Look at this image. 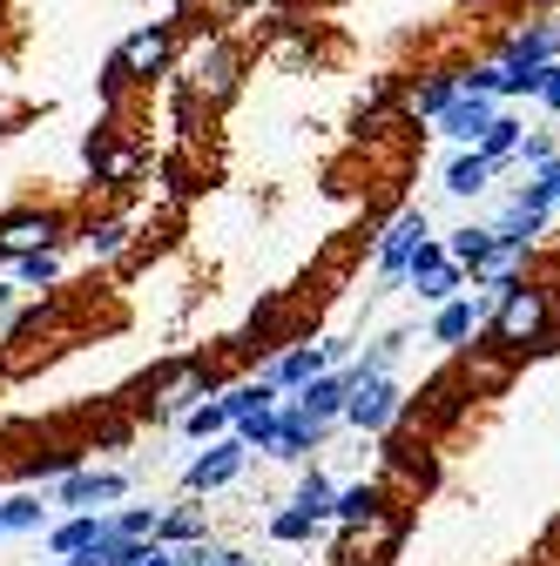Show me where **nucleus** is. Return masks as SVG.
Wrapping results in <instances>:
<instances>
[{
    "mask_svg": "<svg viewBox=\"0 0 560 566\" xmlns=\"http://www.w3.org/2000/svg\"><path fill=\"white\" fill-rule=\"evenodd\" d=\"M486 337H494L500 350H547L553 344V297L540 291V283L507 276L500 297H494V324H486Z\"/></svg>",
    "mask_w": 560,
    "mask_h": 566,
    "instance_id": "nucleus-1",
    "label": "nucleus"
},
{
    "mask_svg": "<svg viewBox=\"0 0 560 566\" xmlns=\"http://www.w3.org/2000/svg\"><path fill=\"white\" fill-rule=\"evenodd\" d=\"M176 67V28L169 21H149V28H135L115 54H108V75H102V95H108V108H115V95L128 88V82H163Z\"/></svg>",
    "mask_w": 560,
    "mask_h": 566,
    "instance_id": "nucleus-2",
    "label": "nucleus"
},
{
    "mask_svg": "<svg viewBox=\"0 0 560 566\" xmlns=\"http://www.w3.org/2000/svg\"><path fill=\"white\" fill-rule=\"evenodd\" d=\"M61 243H68V217H61V209H41V202L0 209V263L28 256V250H61Z\"/></svg>",
    "mask_w": 560,
    "mask_h": 566,
    "instance_id": "nucleus-3",
    "label": "nucleus"
},
{
    "mask_svg": "<svg viewBox=\"0 0 560 566\" xmlns=\"http://www.w3.org/2000/svg\"><path fill=\"white\" fill-rule=\"evenodd\" d=\"M115 500H128V472H89V465H68L48 492V506H75V513H102Z\"/></svg>",
    "mask_w": 560,
    "mask_h": 566,
    "instance_id": "nucleus-4",
    "label": "nucleus"
},
{
    "mask_svg": "<svg viewBox=\"0 0 560 566\" xmlns=\"http://www.w3.org/2000/svg\"><path fill=\"white\" fill-rule=\"evenodd\" d=\"M405 411V391L392 385V371H378V378H359L352 391H344V424H359V432H392V418Z\"/></svg>",
    "mask_w": 560,
    "mask_h": 566,
    "instance_id": "nucleus-5",
    "label": "nucleus"
},
{
    "mask_svg": "<svg viewBox=\"0 0 560 566\" xmlns=\"http://www.w3.org/2000/svg\"><path fill=\"white\" fill-rule=\"evenodd\" d=\"M243 459H250V446L237 439V432H217V439H209L196 459H189V472H183V485L196 492V500H203V492H224L237 472H243Z\"/></svg>",
    "mask_w": 560,
    "mask_h": 566,
    "instance_id": "nucleus-6",
    "label": "nucleus"
},
{
    "mask_svg": "<svg viewBox=\"0 0 560 566\" xmlns=\"http://www.w3.org/2000/svg\"><path fill=\"white\" fill-rule=\"evenodd\" d=\"M209 391H217V378H209L203 365H169V371H156L149 378V411L163 418V424H176L196 398H209Z\"/></svg>",
    "mask_w": 560,
    "mask_h": 566,
    "instance_id": "nucleus-7",
    "label": "nucleus"
},
{
    "mask_svg": "<svg viewBox=\"0 0 560 566\" xmlns=\"http://www.w3.org/2000/svg\"><path fill=\"white\" fill-rule=\"evenodd\" d=\"M237 67H243V61H237V48H230L224 34L203 41L196 61H189V95H196V102H230V95H237Z\"/></svg>",
    "mask_w": 560,
    "mask_h": 566,
    "instance_id": "nucleus-8",
    "label": "nucleus"
},
{
    "mask_svg": "<svg viewBox=\"0 0 560 566\" xmlns=\"http://www.w3.org/2000/svg\"><path fill=\"white\" fill-rule=\"evenodd\" d=\"M433 237V223H426V209H398V223L378 237V291H392V283L405 276V256Z\"/></svg>",
    "mask_w": 560,
    "mask_h": 566,
    "instance_id": "nucleus-9",
    "label": "nucleus"
},
{
    "mask_svg": "<svg viewBox=\"0 0 560 566\" xmlns=\"http://www.w3.org/2000/svg\"><path fill=\"white\" fill-rule=\"evenodd\" d=\"M298 391H304V398H298V411H304L311 424H324V432H331V424H338V411H344V391H352V378L324 365V371H318V378H304Z\"/></svg>",
    "mask_w": 560,
    "mask_h": 566,
    "instance_id": "nucleus-10",
    "label": "nucleus"
},
{
    "mask_svg": "<svg viewBox=\"0 0 560 566\" xmlns=\"http://www.w3.org/2000/svg\"><path fill=\"white\" fill-rule=\"evenodd\" d=\"M494 115H500V108H494V95H473V88H459V95L439 108V128H446L453 142H479Z\"/></svg>",
    "mask_w": 560,
    "mask_h": 566,
    "instance_id": "nucleus-11",
    "label": "nucleus"
},
{
    "mask_svg": "<svg viewBox=\"0 0 560 566\" xmlns=\"http://www.w3.org/2000/svg\"><path fill=\"white\" fill-rule=\"evenodd\" d=\"M89 169H95L102 189H122V182H135V169H143V149L108 142V135H89Z\"/></svg>",
    "mask_w": 560,
    "mask_h": 566,
    "instance_id": "nucleus-12",
    "label": "nucleus"
},
{
    "mask_svg": "<svg viewBox=\"0 0 560 566\" xmlns=\"http://www.w3.org/2000/svg\"><path fill=\"white\" fill-rule=\"evenodd\" d=\"M318 439H324V424H311L298 405H284V398H277V439H270V459H291V465H298V459H304Z\"/></svg>",
    "mask_w": 560,
    "mask_h": 566,
    "instance_id": "nucleus-13",
    "label": "nucleus"
},
{
    "mask_svg": "<svg viewBox=\"0 0 560 566\" xmlns=\"http://www.w3.org/2000/svg\"><path fill=\"white\" fill-rule=\"evenodd\" d=\"M21 533H48V492H0V539H21Z\"/></svg>",
    "mask_w": 560,
    "mask_h": 566,
    "instance_id": "nucleus-14",
    "label": "nucleus"
},
{
    "mask_svg": "<svg viewBox=\"0 0 560 566\" xmlns=\"http://www.w3.org/2000/svg\"><path fill=\"white\" fill-rule=\"evenodd\" d=\"M540 223H547V202H533V196H514V202L500 209V217H494V237L527 250V243L540 237Z\"/></svg>",
    "mask_w": 560,
    "mask_h": 566,
    "instance_id": "nucleus-15",
    "label": "nucleus"
},
{
    "mask_svg": "<svg viewBox=\"0 0 560 566\" xmlns=\"http://www.w3.org/2000/svg\"><path fill=\"white\" fill-rule=\"evenodd\" d=\"M560 54V21H533V28H520L514 41H507V67H527V61H553Z\"/></svg>",
    "mask_w": 560,
    "mask_h": 566,
    "instance_id": "nucleus-16",
    "label": "nucleus"
},
{
    "mask_svg": "<svg viewBox=\"0 0 560 566\" xmlns=\"http://www.w3.org/2000/svg\"><path fill=\"white\" fill-rule=\"evenodd\" d=\"M102 526H108V513H68L61 526H48V553H54V559H61V553H82V546L102 539Z\"/></svg>",
    "mask_w": 560,
    "mask_h": 566,
    "instance_id": "nucleus-17",
    "label": "nucleus"
},
{
    "mask_svg": "<svg viewBox=\"0 0 560 566\" xmlns=\"http://www.w3.org/2000/svg\"><path fill=\"white\" fill-rule=\"evenodd\" d=\"M324 365H331V358H324V344H318V350H311V344H291L284 358L270 365V385H277V391H298V385H304V378H318Z\"/></svg>",
    "mask_w": 560,
    "mask_h": 566,
    "instance_id": "nucleus-18",
    "label": "nucleus"
},
{
    "mask_svg": "<svg viewBox=\"0 0 560 566\" xmlns=\"http://www.w3.org/2000/svg\"><path fill=\"white\" fill-rule=\"evenodd\" d=\"M378 506H385V485H352V492H331V520H338V526H365V520H378Z\"/></svg>",
    "mask_w": 560,
    "mask_h": 566,
    "instance_id": "nucleus-19",
    "label": "nucleus"
},
{
    "mask_svg": "<svg viewBox=\"0 0 560 566\" xmlns=\"http://www.w3.org/2000/svg\"><path fill=\"white\" fill-rule=\"evenodd\" d=\"M459 283H466V270L446 256V263H433V270H412V297H418V304H446V297H459Z\"/></svg>",
    "mask_w": 560,
    "mask_h": 566,
    "instance_id": "nucleus-20",
    "label": "nucleus"
},
{
    "mask_svg": "<svg viewBox=\"0 0 560 566\" xmlns=\"http://www.w3.org/2000/svg\"><path fill=\"white\" fill-rule=\"evenodd\" d=\"M14 283H28V291H54L61 283V250H28V256H8Z\"/></svg>",
    "mask_w": 560,
    "mask_h": 566,
    "instance_id": "nucleus-21",
    "label": "nucleus"
},
{
    "mask_svg": "<svg viewBox=\"0 0 560 566\" xmlns=\"http://www.w3.org/2000/svg\"><path fill=\"white\" fill-rule=\"evenodd\" d=\"M176 424H183L189 439H217V432H230V411H224V398H217V391H209V398H196Z\"/></svg>",
    "mask_w": 560,
    "mask_h": 566,
    "instance_id": "nucleus-22",
    "label": "nucleus"
},
{
    "mask_svg": "<svg viewBox=\"0 0 560 566\" xmlns=\"http://www.w3.org/2000/svg\"><path fill=\"white\" fill-rule=\"evenodd\" d=\"M82 250H89L95 263H108V256H122V250H128V223H122V217H102V223H82Z\"/></svg>",
    "mask_w": 560,
    "mask_h": 566,
    "instance_id": "nucleus-23",
    "label": "nucleus"
},
{
    "mask_svg": "<svg viewBox=\"0 0 560 566\" xmlns=\"http://www.w3.org/2000/svg\"><path fill=\"white\" fill-rule=\"evenodd\" d=\"M473 324H479V304H473V297H446L433 337H439V344H459V337H473Z\"/></svg>",
    "mask_w": 560,
    "mask_h": 566,
    "instance_id": "nucleus-24",
    "label": "nucleus"
},
{
    "mask_svg": "<svg viewBox=\"0 0 560 566\" xmlns=\"http://www.w3.org/2000/svg\"><path fill=\"white\" fill-rule=\"evenodd\" d=\"M217 398H224V411H230V418H243V411L277 405V385H270V378H243V385H224Z\"/></svg>",
    "mask_w": 560,
    "mask_h": 566,
    "instance_id": "nucleus-25",
    "label": "nucleus"
},
{
    "mask_svg": "<svg viewBox=\"0 0 560 566\" xmlns=\"http://www.w3.org/2000/svg\"><path fill=\"white\" fill-rule=\"evenodd\" d=\"M291 506H298V513H311V520H318V526H324V520H331V479H324V472H318V465H311V472H304V479H298V492H291Z\"/></svg>",
    "mask_w": 560,
    "mask_h": 566,
    "instance_id": "nucleus-26",
    "label": "nucleus"
},
{
    "mask_svg": "<svg viewBox=\"0 0 560 566\" xmlns=\"http://www.w3.org/2000/svg\"><path fill=\"white\" fill-rule=\"evenodd\" d=\"M486 182H494V163H486L479 149H473V156H459V163L446 169V189H453V196H479Z\"/></svg>",
    "mask_w": 560,
    "mask_h": 566,
    "instance_id": "nucleus-27",
    "label": "nucleus"
},
{
    "mask_svg": "<svg viewBox=\"0 0 560 566\" xmlns=\"http://www.w3.org/2000/svg\"><path fill=\"white\" fill-rule=\"evenodd\" d=\"M143 553H149V539L115 533V526H102V539H95V559H102V566H135Z\"/></svg>",
    "mask_w": 560,
    "mask_h": 566,
    "instance_id": "nucleus-28",
    "label": "nucleus"
},
{
    "mask_svg": "<svg viewBox=\"0 0 560 566\" xmlns=\"http://www.w3.org/2000/svg\"><path fill=\"white\" fill-rule=\"evenodd\" d=\"M514 149H520V122H507V115H494V122H486V135H479V156H486V163H494V169H500V163H507Z\"/></svg>",
    "mask_w": 560,
    "mask_h": 566,
    "instance_id": "nucleus-29",
    "label": "nucleus"
},
{
    "mask_svg": "<svg viewBox=\"0 0 560 566\" xmlns=\"http://www.w3.org/2000/svg\"><path fill=\"white\" fill-rule=\"evenodd\" d=\"M156 539H163V546L203 539V513H196V506H169V513H156Z\"/></svg>",
    "mask_w": 560,
    "mask_h": 566,
    "instance_id": "nucleus-30",
    "label": "nucleus"
},
{
    "mask_svg": "<svg viewBox=\"0 0 560 566\" xmlns=\"http://www.w3.org/2000/svg\"><path fill=\"white\" fill-rule=\"evenodd\" d=\"M230 432H237L243 446L270 452V439H277V405H263V411H243V418H230Z\"/></svg>",
    "mask_w": 560,
    "mask_h": 566,
    "instance_id": "nucleus-31",
    "label": "nucleus"
},
{
    "mask_svg": "<svg viewBox=\"0 0 560 566\" xmlns=\"http://www.w3.org/2000/svg\"><path fill=\"white\" fill-rule=\"evenodd\" d=\"M486 243H494V230H473V223H466V230H453V250H446V256H453L459 270H473V263L486 256Z\"/></svg>",
    "mask_w": 560,
    "mask_h": 566,
    "instance_id": "nucleus-32",
    "label": "nucleus"
},
{
    "mask_svg": "<svg viewBox=\"0 0 560 566\" xmlns=\"http://www.w3.org/2000/svg\"><path fill=\"white\" fill-rule=\"evenodd\" d=\"M311 533H318V520H311V513H298V506L270 520V539H284V546H298V539H311Z\"/></svg>",
    "mask_w": 560,
    "mask_h": 566,
    "instance_id": "nucleus-33",
    "label": "nucleus"
},
{
    "mask_svg": "<svg viewBox=\"0 0 560 566\" xmlns=\"http://www.w3.org/2000/svg\"><path fill=\"white\" fill-rule=\"evenodd\" d=\"M453 95H459V75H439V82H426V88H418V102H412V108H418V115H439Z\"/></svg>",
    "mask_w": 560,
    "mask_h": 566,
    "instance_id": "nucleus-34",
    "label": "nucleus"
},
{
    "mask_svg": "<svg viewBox=\"0 0 560 566\" xmlns=\"http://www.w3.org/2000/svg\"><path fill=\"white\" fill-rule=\"evenodd\" d=\"M68 465H82V452H41V459L21 465V479H61Z\"/></svg>",
    "mask_w": 560,
    "mask_h": 566,
    "instance_id": "nucleus-35",
    "label": "nucleus"
},
{
    "mask_svg": "<svg viewBox=\"0 0 560 566\" xmlns=\"http://www.w3.org/2000/svg\"><path fill=\"white\" fill-rule=\"evenodd\" d=\"M115 533H135V539H156V513L149 506H128V513H108Z\"/></svg>",
    "mask_w": 560,
    "mask_h": 566,
    "instance_id": "nucleus-36",
    "label": "nucleus"
},
{
    "mask_svg": "<svg viewBox=\"0 0 560 566\" xmlns=\"http://www.w3.org/2000/svg\"><path fill=\"white\" fill-rule=\"evenodd\" d=\"M514 156H520L527 169H540V163L553 156V142H547V135H520V149H514Z\"/></svg>",
    "mask_w": 560,
    "mask_h": 566,
    "instance_id": "nucleus-37",
    "label": "nucleus"
},
{
    "mask_svg": "<svg viewBox=\"0 0 560 566\" xmlns=\"http://www.w3.org/2000/svg\"><path fill=\"white\" fill-rule=\"evenodd\" d=\"M533 95H540V102L560 115V67H553V61H547V75H540V88H533Z\"/></svg>",
    "mask_w": 560,
    "mask_h": 566,
    "instance_id": "nucleus-38",
    "label": "nucleus"
},
{
    "mask_svg": "<svg viewBox=\"0 0 560 566\" xmlns=\"http://www.w3.org/2000/svg\"><path fill=\"white\" fill-rule=\"evenodd\" d=\"M209 566H257V559L237 553V546H209Z\"/></svg>",
    "mask_w": 560,
    "mask_h": 566,
    "instance_id": "nucleus-39",
    "label": "nucleus"
},
{
    "mask_svg": "<svg viewBox=\"0 0 560 566\" xmlns=\"http://www.w3.org/2000/svg\"><path fill=\"white\" fill-rule=\"evenodd\" d=\"M135 566H176V546H163V539H149V553L135 559Z\"/></svg>",
    "mask_w": 560,
    "mask_h": 566,
    "instance_id": "nucleus-40",
    "label": "nucleus"
},
{
    "mask_svg": "<svg viewBox=\"0 0 560 566\" xmlns=\"http://www.w3.org/2000/svg\"><path fill=\"white\" fill-rule=\"evenodd\" d=\"M540 176H547V189H553V202H560V156H547V163H540Z\"/></svg>",
    "mask_w": 560,
    "mask_h": 566,
    "instance_id": "nucleus-41",
    "label": "nucleus"
},
{
    "mask_svg": "<svg viewBox=\"0 0 560 566\" xmlns=\"http://www.w3.org/2000/svg\"><path fill=\"white\" fill-rule=\"evenodd\" d=\"M14 311V283H0V317H8Z\"/></svg>",
    "mask_w": 560,
    "mask_h": 566,
    "instance_id": "nucleus-42",
    "label": "nucleus"
}]
</instances>
